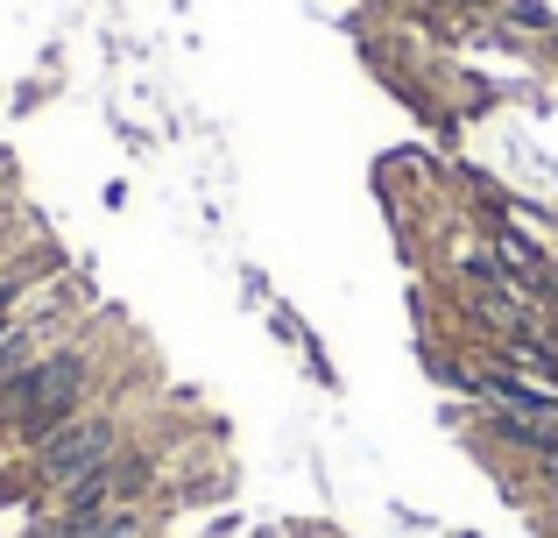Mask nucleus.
Listing matches in <instances>:
<instances>
[{
    "mask_svg": "<svg viewBox=\"0 0 558 538\" xmlns=\"http://www.w3.org/2000/svg\"><path fill=\"white\" fill-rule=\"evenodd\" d=\"M446 538H481V531H446Z\"/></svg>",
    "mask_w": 558,
    "mask_h": 538,
    "instance_id": "nucleus-7",
    "label": "nucleus"
},
{
    "mask_svg": "<svg viewBox=\"0 0 558 538\" xmlns=\"http://www.w3.org/2000/svg\"><path fill=\"white\" fill-rule=\"evenodd\" d=\"M14 235H36V220H28V213H14V206H0V263H14Z\"/></svg>",
    "mask_w": 558,
    "mask_h": 538,
    "instance_id": "nucleus-4",
    "label": "nucleus"
},
{
    "mask_svg": "<svg viewBox=\"0 0 558 538\" xmlns=\"http://www.w3.org/2000/svg\"><path fill=\"white\" fill-rule=\"evenodd\" d=\"M57 270H71V263H64V249H57L50 235H43V241H28V249L14 255V263H0V333H8V326H22V319H28V304H36V290L50 284Z\"/></svg>",
    "mask_w": 558,
    "mask_h": 538,
    "instance_id": "nucleus-2",
    "label": "nucleus"
},
{
    "mask_svg": "<svg viewBox=\"0 0 558 538\" xmlns=\"http://www.w3.org/2000/svg\"><path fill=\"white\" fill-rule=\"evenodd\" d=\"M537 50H545V57H558V28H551V36H545V43H537Z\"/></svg>",
    "mask_w": 558,
    "mask_h": 538,
    "instance_id": "nucleus-6",
    "label": "nucleus"
},
{
    "mask_svg": "<svg viewBox=\"0 0 558 538\" xmlns=\"http://www.w3.org/2000/svg\"><path fill=\"white\" fill-rule=\"evenodd\" d=\"M135 440V426H128V404L121 397H99L93 411H78L71 426H57L43 446H28L22 454V489H28V503H50L57 489H71L78 475H93V468H107L121 446Z\"/></svg>",
    "mask_w": 558,
    "mask_h": 538,
    "instance_id": "nucleus-1",
    "label": "nucleus"
},
{
    "mask_svg": "<svg viewBox=\"0 0 558 538\" xmlns=\"http://www.w3.org/2000/svg\"><path fill=\"white\" fill-rule=\"evenodd\" d=\"M488 22H502L523 43H545L558 28V14H551V0H488Z\"/></svg>",
    "mask_w": 558,
    "mask_h": 538,
    "instance_id": "nucleus-3",
    "label": "nucleus"
},
{
    "mask_svg": "<svg viewBox=\"0 0 558 538\" xmlns=\"http://www.w3.org/2000/svg\"><path fill=\"white\" fill-rule=\"evenodd\" d=\"M0 170H8V156H0Z\"/></svg>",
    "mask_w": 558,
    "mask_h": 538,
    "instance_id": "nucleus-8",
    "label": "nucleus"
},
{
    "mask_svg": "<svg viewBox=\"0 0 558 538\" xmlns=\"http://www.w3.org/2000/svg\"><path fill=\"white\" fill-rule=\"evenodd\" d=\"M389 517H396L403 531H432V517H424V511H410V503H389Z\"/></svg>",
    "mask_w": 558,
    "mask_h": 538,
    "instance_id": "nucleus-5",
    "label": "nucleus"
}]
</instances>
